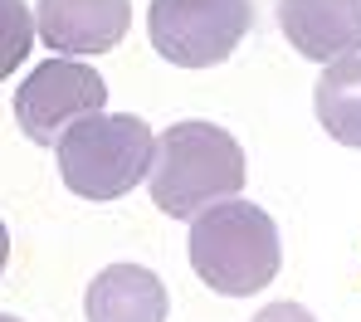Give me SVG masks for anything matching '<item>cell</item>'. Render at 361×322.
Masks as SVG:
<instances>
[{
    "instance_id": "cell-1",
    "label": "cell",
    "mask_w": 361,
    "mask_h": 322,
    "mask_svg": "<svg viewBox=\"0 0 361 322\" xmlns=\"http://www.w3.org/2000/svg\"><path fill=\"white\" fill-rule=\"evenodd\" d=\"M152 205L171 220H195L200 210L244 191V147L215 123L185 118L152 147Z\"/></svg>"
},
{
    "instance_id": "cell-2",
    "label": "cell",
    "mask_w": 361,
    "mask_h": 322,
    "mask_svg": "<svg viewBox=\"0 0 361 322\" xmlns=\"http://www.w3.org/2000/svg\"><path fill=\"white\" fill-rule=\"evenodd\" d=\"M279 225L249 200H220L190 220V268L225 298H249L279 273Z\"/></svg>"
},
{
    "instance_id": "cell-3",
    "label": "cell",
    "mask_w": 361,
    "mask_h": 322,
    "mask_svg": "<svg viewBox=\"0 0 361 322\" xmlns=\"http://www.w3.org/2000/svg\"><path fill=\"white\" fill-rule=\"evenodd\" d=\"M152 128L132 113H88L54 142L63 186L83 200H118L142 186L152 171Z\"/></svg>"
},
{
    "instance_id": "cell-4",
    "label": "cell",
    "mask_w": 361,
    "mask_h": 322,
    "mask_svg": "<svg viewBox=\"0 0 361 322\" xmlns=\"http://www.w3.org/2000/svg\"><path fill=\"white\" fill-rule=\"evenodd\" d=\"M249 25H254L249 0H152L147 10L152 49L176 68L225 64L244 44Z\"/></svg>"
},
{
    "instance_id": "cell-5",
    "label": "cell",
    "mask_w": 361,
    "mask_h": 322,
    "mask_svg": "<svg viewBox=\"0 0 361 322\" xmlns=\"http://www.w3.org/2000/svg\"><path fill=\"white\" fill-rule=\"evenodd\" d=\"M103 103H108V83L98 68H88L83 59H49L15 88V123L30 142L54 147L68 123L103 113Z\"/></svg>"
},
{
    "instance_id": "cell-6",
    "label": "cell",
    "mask_w": 361,
    "mask_h": 322,
    "mask_svg": "<svg viewBox=\"0 0 361 322\" xmlns=\"http://www.w3.org/2000/svg\"><path fill=\"white\" fill-rule=\"evenodd\" d=\"M132 30V0H39L35 5V35L59 54H108Z\"/></svg>"
},
{
    "instance_id": "cell-7",
    "label": "cell",
    "mask_w": 361,
    "mask_h": 322,
    "mask_svg": "<svg viewBox=\"0 0 361 322\" xmlns=\"http://www.w3.org/2000/svg\"><path fill=\"white\" fill-rule=\"evenodd\" d=\"M279 30L312 64H342L361 54V0H279Z\"/></svg>"
},
{
    "instance_id": "cell-8",
    "label": "cell",
    "mask_w": 361,
    "mask_h": 322,
    "mask_svg": "<svg viewBox=\"0 0 361 322\" xmlns=\"http://www.w3.org/2000/svg\"><path fill=\"white\" fill-rule=\"evenodd\" d=\"M88 322H166L171 298L166 283L142 264H108L88 293H83Z\"/></svg>"
},
{
    "instance_id": "cell-9",
    "label": "cell",
    "mask_w": 361,
    "mask_h": 322,
    "mask_svg": "<svg viewBox=\"0 0 361 322\" xmlns=\"http://www.w3.org/2000/svg\"><path fill=\"white\" fill-rule=\"evenodd\" d=\"M312 108L332 142L361 147V54L322 68V78L312 88Z\"/></svg>"
},
{
    "instance_id": "cell-10",
    "label": "cell",
    "mask_w": 361,
    "mask_h": 322,
    "mask_svg": "<svg viewBox=\"0 0 361 322\" xmlns=\"http://www.w3.org/2000/svg\"><path fill=\"white\" fill-rule=\"evenodd\" d=\"M35 49V10L25 0H0V83Z\"/></svg>"
},
{
    "instance_id": "cell-11",
    "label": "cell",
    "mask_w": 361,
    "mask_h": 322,
    "mask_svg": "<svg viewBox=\"0 0 361 322\" xmlns=\"http://www.w3.org/2000/svg\"><path fill=\"white\" fill-rule=\"evenodd\" d=\"M254 322H317L302 303H269V308H259Z\"/></svg>"
},
{
    "instance_id": "cell-12",
    "label": "cell",
    "mask_w": 361,
    "mask_h": 322,
    "mask_svg": "<svg viewBox=\"0 0 361 322\" xmlns=\"http://www.w3.org/2000/svg\"><path fill=\"white\" fill-rule=\"evenodd\" d=\"M5 259H10V235H5V225H0V268H5Z\"/></svg>"
},
{
    "instance_id": "cell-13",
    "label": "cell",
    "mask_w": 361,
    "mask_h": 322,
    "mask_svg": "<svg viewBox=\"0 0 361 322\" xmlns=\"http://www.w3.org/2000/svg\"><path fill=\"white\" fill-rule=\"evenodd\" d=\"M0 322H20V318H15V313H0Z\"/></svg>"
}]
</instances>
